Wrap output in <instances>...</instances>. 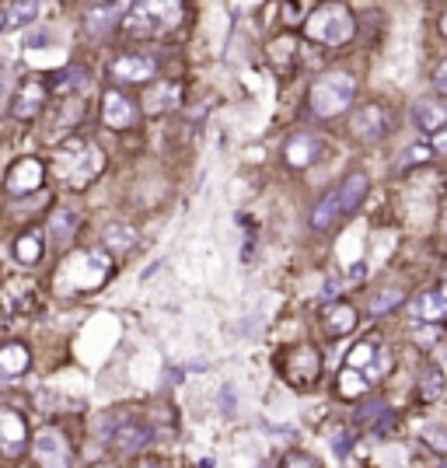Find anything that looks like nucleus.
<instances>
[{"mask_svg": "<svg viewBox=\"0 0 447 468\" xmlns=\"http://www.w3.org/2000/svg\"><path fill=\"white\" fill-rule=\"evenodd\" d=\"M106 168V154L98 151V144L74 136L56 151V179L70 189H84L88 183H95Z\"/></svg>", "mask_w": 447, "mask_h": 468, "instance_id": "nucleus-1", "label": "nucleus"}, {"mask_svg": "<svg viewBox=\"0 0 447 468\" xmlns=\"http://www.w3.org/2000/svg\"><path fill=\"white\" fill-rule=\"evenodd\" d=\"M368 192H370L368 172H349L332 192L321 196V203H318L315 213H312V228H318V231H321V228H332L340 217L360 210V203L368 200Z\"/></svg>", "mask_w": 447, "mask_h": 468, "instance_id": "nucleus-2", "label": "nucleus"}, {"mask_svg": "<svg viewBox=\"0 0 447 468\" xmlns=\"http://www.w3.org/2000/svg\"><path fill=\"white\" fill-rule=\"evenodd\" d=\"M353 95H357V78L349 70H329L312 84L308 102L318 119H336L353 105Z\"/></svg>", "mask_w": 447, "mask_h": 468, "instance_id": "nucleus-3", "label": "nucleus"}, {"mask_svg": "<svg viewBox=\"0 0 447 468\" xmlns=\"http://www.w3.org/2000/svg\"><path fill=\"white\" fill-rule=\"evenodd\" d=\"M308 28V39H315L321 46H346L357 32V22H353V11L342 7V4H325V7H315L312 18L304 22Z\"/></svg>", "mask_w": 447, "mask_h": 468, "instance_id": "nucleus-4", "label": "nucleus"}, {"mask_svg": "<svg viewBox=\"0 0 447 468\" xmlns=\"http://www.w3.org/2000/svg\"><path fill=\"white\" fill-rule=\"evenodd\" d=\"M179 18H182V7L179 4L151 0V4L130 7V18L123 25H126V35H133V39H154V35L172 32V28L179 25Z\"/></svg>", "mask_w": 447, "mask_h": 468, "instance_id": "nucleus-5", "label": "nucleus"}, {"mask_svg": "<svg viewBox=\"0 0 447 468\" xmlns=\"http://www.w3.org/2000/svg\"><path fill=\"white\" fill-rule=\"evenodd\" d=\"M112 273V259L102 252H80L63 266V286L67 290H95L102 286Z\"/></svg>", "mask_w": 447, "mask_h": 468, "instance_id": "nucleus-6", "label": "nucleus"}, {"mask_svg": "<svg viewBox=\"0 0 447 468\" xmlns=\"http://www.w3.org/2000/svg\"><path fill=\"white\" fill-rule=\"evenodd\" d=\"M32 458H35V465H42V468H70L74 447H70L63 430L42 426V430L35 434V441H32Z\"/></svg>", "mask_w": 447, "mask_h": 468, "instance_id": "nucleus-7", "label": "nucleus"}, {"mask_svg": "<svg viewBox=\"0 0 447 468\" xmlns=\"http://www.w3.org/2000/svg\"><path fill=\"white\" fill-rule=\"evenodd\" d=\"M388 130H392V116H388V108H381V105H360V108L353 112V119H349V133H353L360 144H377Z\"/></svg>", "mask_w": 447, "mask_h": 468, "instance_id": "nucleus-8", "label": "nucleus"}, {"mask_svg": "<svg viewBox=\"0 0 447 468\" xmlns=\"http://www.w3.org/2000/svg\"><path fill=\"white\" fill-rule=\"evenodd\" d=\"M284 374H287L290 385H312L318 381V374H321V357H318L315 346H297V350H290L287 357H284Z\"/></svg>", "mask_w": 447, "mask_h": 468, "instance_id": "nucleus-9", "label": "nucleus"}, {"mask_svg": "<svg viewBox=\"0 0 447 468\" xmlns=\"http://www.w3.org/2000/svg\"><path fill=\"white\" fill-rule=\"evenodd\" d=\"M346 367L360 370L370 385H374V381H381V378L392 370V357H388L377 342H360V346H353V353H349Z\"/></svg>", "mask_w": 447, "mask_h": 468, "instance_id": "nucleus-10", "label": "nucleus"}, {"mask_svg": "<svg viewBox=\"0 0 447 468\" xmlns=\"http://www.w3.org/2000/svg\"><path fill=\"white\" fill-rule=\"evenodd\" d=\"M154 74H158V60L147 56V52H126V56L112 60V78L116 80L140 84V80H151Z\"/></svg>", "mask_w": 447, "mask_h": 468, "instance_id": "nucleus-11", "label": "nucleus"}, {"mask_svg": "<svg viewBox=\"0 0 447 468\" xmlns=\"http://www.w3.org/2000/svg\"><path fill=\"white\" fill-rule=\"evenodd\" d=\"M102 119H106L112 130H130L133 123L140 119V108L123 91H106V98H102Z\"/></svg>", "mask_w": 447, "mask_h": 468, "instance_id": "nucleus-12", "label": "nucleus"}, {"mask_svg": "<svg viewBox=\"0 0 447 468\" xmlns=\"http://www.w3.org/2000/svg\"><path fill=\"white\" fill-rule=\"evenodd\" d=\"M123 14H130V7H126V4H95V7H88V11H84V28H88L91 35L106 39L108 32L119 25V22H126Z\"/></svg>", "mask_w": 447, "mask_h": 468, "instance_id": "nucleus-13", "label": "nucleus"}, {"mask_svg": "<svg viewBox=\"0 0 447 468\" xmlns=\"http://www.w3.org/2000/svg\"><path fill=\"white\" fill-rule=\"evenodd\" d=\"M409 314L420 318V322H441V318H447V280L441 286H433V290H423L420 297H413Z\"/></svg>", "mask_w": 447, "mask_h": 468, "instance_id": "nucleus-14", "label": "nucleus"}, {"mask_svg": "<svg viewBox=\"0 0 447 468\" xmlns=\"http://www.w3.org/2000/svg\"><path fill=\"white\" fill-rule=\"evenodd\" d=\"M46 98H50L46 84L42 80H28L25 88L14 95V102H11V116L14 119H35L46 108Z\"/></svg>", "mask_w": 447, "mask_h": 468, "instance_id": "nucleus-15", "label": "nucleus"}, {"mask_svg": "<svg viewBox=\"0 0 447 468\" xmlns=\"http://www.w3.org/2000/svg\"><path fill=\"white\" fill-rule=\"evenodd\" d=\"M108 444L119 451V454H136L140 447H147L151 444V426L147 423H140L136 417H130L112 437H108Z\"/></svg>", "mask_w": 447, "mask_h": 468, "instance_id": "nucleus-16", "label": "nucleus"}, {"mask_svg": "<svg viewBox=\"0 0 447 468\" xmlns=\"http://www.w3.org/2000/svg\"><path fill=\"white\" fill-rule=\"evenodd\" d=\"M4 185H7V192H14V196L39 189V185H42V164H39L35 157H22V161H14V168L7 172Z\"/></svg>", "mask_w": 447, "mask_h": 468, "instance_id": "nucleus-17", "label": "nucleus"}, {"mask_svg": "<svg viewBox=\"0 0 447 468\" xmlns=\"http://www.w3.org/2000/svg\"><path fill=\"white\" fill-rule=\"evenodd\" d=\"M321 325H325V332L332 339L349 336V332L357 329V308L346 304V301H332V304H325V312H321Z\"/></svg>", "mask_w": 447, "mask_h": 468, "instance_id": "nucleus-18", "label": "nucleus"}, {"mask_svg": "<svg viewBox=\"0 0 447 468\" xmlns=\"http://www.w3.org/2000/svg\"><path fill=\"white\" fill-rule=\"evenodd\" d=\"M28 444V426L25 419L18 417L14 409H0V447L7 454H18Z\"/></svg>", "mask_w": 447, "mask_h": 468, "instance_id": "nucleus-19", "label": "nucleus"}, {"mask_svg": "<svg viewBox=\"0 0 447 468\" xmlns=\"http://www.w3.org/2000/svg\"><path fill=\"white\" fill-rule=\"evenodd\" d=\"M318 154H321V144H318V136H312V133H293L287 140V147H284V157H287L293 168H308Z\"/></svg>", "mask_w": 447, "mask_h": 468, "instance_id": "nucleus-20", "label": "nucleus"}, {"mask_svg": "<svg viewBox=\"0 0 447 468\" xmlns=\"http://www.w3.org/2000/svg\"><path fill=\"white\" fill-rule=\"evenodd\" d=\"M179 98H182L179 84H175V80H161V84H154V88L144 95V112H147V116H161V112L175 108Z\"/></svg>", "mask_w": 447, "mask_h": 468, "instance_id": "nucleus-21", "label": "nucleus"}, {"mask_svg": "<svg viewBox=\"0 0 447 468\" xmlns=\"http://www.w3.org/2000/svg\"><path fill=\"white\" fill-rule=\"evenodd\" d=\"M413 119L423 133L437 136V133H447V108L441 102H416L413 108Z\"/></svg>", "mask_w": 447, "mask_h": 468, "instance_id": "nucleus-22", "label": "nucleus"}, {"mask_svg": "<svg viewBox=\"0 0 447 468\" xmlns=\"http://www.w3.org/2000/svg\"><path fill=\"white\" fill-rule=\"evenodd\" d=\"M357 423L374 430V434H385V430L392 426V409H388L385 402H368V406L357 409Z\"/></svg>", "mask_w": 447, "mask_h": 468, "instance_id": "nucleus-23", "label": "nucleus"}, {"mask_svg": "<svg viewBox=\"0 0 447 468\" xmlns=\"http://www.w3.org/2000/svg\"><path fill=\"white\" fill-rule=\"evenodd\" d=\"M28 346H22V342H11V346H4L0 350V374L4 378H18V374H25L28 370Z\"/></svg>", "mask_w": 447, "mask_h": 468, "instance_id": "nucleus-24", "label": "nucleus"}, {"mask_svg": "<svg viewBox=\"0 0 447 468\" xmlns=\"http://www.w3.org/2000/svg\"><path fill=\"white\" fill-rule=\"evenodd\" d=\"M433 157H437V147H433V144H413V147H405V151L398 154L395 172H413V168H420V164H430Z\"/></svg>", "mask_w": 447, "mask_h": 468, "instance_id": "nucleus-25", "label": "nucleus"}, {"mask_svg": "<svg viewBox=\"0 0 447 468\" xmlns=\"http://www.w3.org/2000/svg\"><path fill=\"white\" fill-rule=\"evenodd\" d=\"M14 259L22 266H32V262L42 259V231H25L18 241H14Z\"/></svg>", "mask_w": 447, "mask_h": 468, "instance_id": "nucleus-26", "label": "nucleus"}, {"mask_svg": "<svg viewBox=\"0 0 447 468\" xmlns=\"http://www.w3.org/2000/svg\"><path fill=\"white\" fill-rule=\"evenodd\" d=\"M88 88H91V78L80 67H67L56 80V95H84Z\"/></svg>", "mask_w": 447, "mask_h": 468, "instance_id": "nucleus-27", "label": "nucleus"}, {"mask_svg": "<svg viewBox=\"0 0 447 468\" xmlns=\"http://www.w3.org/2000/svg\"><path fill=\"white\" fill-rule=\"evenodd\" d=\"M441 395H444V370L433 364L420 374V398L423 402H433V398H441Z\"/></svg>", "mask_w": 447, "mask_h": 468, "instance_id": "nucleus-28", "label": "nucleus"}, {"mask_svg": "<svg viewBox=\"0 0 447 468\" xmlns=\"http://www.w3.org/2000/svg\"><path fill=\"white\" fill-rule=\"evenodd\" d=\"M368 388H370V381L360 374V370L342 367V374H340V395L342 398H357V395H364Z\"/></svg>", "mask_w": 447, "mask_h": 468, "instance_id": "nucleus-29", "label": "nucleus"}, {"mask_svg": "<svg viewBox=\"0 0 447 468\" xmlns=\"http://www.w3.org/2000/svg\"><path fill=\"white\" fill-rule=\"evenodd\" d=\"M4 11H7V25H32L35 14H39V4L22 0V4H11V7H4Z\"/></svg>", "mask_w": 447, "mask_h": 468, "instance_id": "nucleus-30", "label": "nucleus"}, {"mask_svg": "<svg viewBox=\"0 0 447 468\" xmlns=\"http://www.w3.org/2000/svg\"><path fill=\"white\" fill-rule=\"evenodd\" d=\"M106 241L112 245V248L126 252V248H133V241H136V231H133V228H126V224H108V228H106Z\"/></svg>", "mask_w": 447, "mask_h": 468, "instance_id": "nucleus-31", "label": "nucleus"}, {"mask_svg": "<svg viewBox=\"0 0 447 468\" xmlns=\"http://www.w3.org/2000/svg\"><path fill=\"white\" fill-rule=\"evenodd\" d=\"M74 210H56L53 220H50V231L56 234V241H67L70 238V231H74Z\"/></svg>", "mask_w": 447, "mask_h": 468, "instance_id": "nucleus-32", "label": "nucleus"}, {"mask_svg": "<svg viewBox=\"0 0 447 468\" xmlns=\"http://www.w3.org/2000/svg\"><path fill=\"white\" fill-rule=\"evenodd\" d=\"M398 304H402V290H385V294H377V297L370 301V312L385 314V312H392V308H398Z\"/></svg>", "mask_w": 447, "mask_h": 468, "instance_id": "nucleus-33", "label": "nucleus"}, {"mask_svg": "<svg viewBox=\"0 0 447 468\" xmlns=\"http://www.w3.org/2000/svg\"><path fill=\"white\" fill-rule=\"evenodd\" d=\"M280 468H321V465H318V458H312L308 451H290L287 458L280 462Z\"/></svg>", "mask_w": 447, "mask_h": 468, "instance_id": "nucleus-34", "label": "nucleus"}, {"mask_svg": "<svg viewBox=\"0 0 447 468\" xmlns=\"http://www.w3.org/2000/svg\"><path fill=\"white\" fill-rule=\"evenodd\" d=\"M433 88H437L441 95H447V60H441L437 70H433Z\"/></svg>", "mask_w": 447, "mask_h": 468, "instance_id": "nucleus-35", "label": "nucleus"}, {"mask_svg": "<svg viewBox=\"0 0 447 468\" xmlns=\"http://www.w3.org/2000/svg\"><path fill=\"white\" fill-rule=\"evenodd\" d=\"M284 14H287V22H301V14H308V7L304 4H284Z\"/></svg>", "mask_w": 447, "mask_h": 468, "instance_id": "nucleus-36", "label": "nucleus"}, {"mask_svg": "<svg viewBox=\"0 0 447 468\" xmlns=\"http://www.w3.org/2000/svg\"><path fill=\"white\" fill-rule=\"evenodd\" d=\"M441 32H444V35H447V11H444V14H441Z\"/></svg>", "mask_w": 447, "mask_h": 468, "instance_id": "nucleus-37", "label": "nucleus"}, {"mask_svg": "<svg viewBox=\"0 0 447 468\" xmlns=\"http://www.w3.org/2000/svg\"><path fill=\"white\" fill-rule=\"evenodd\" d=\"M4 91H7V80H4V74H0V98H4Z\"/></svg>", "mask_w": 447, "mask_h": 468, "instance_id": "nucleus-38", "label": "nucleus"}, {"mask_svg": "<svg viewBox=\"0 0 447 468\" xmlns=\"http://www.w3.org/2000/svg\"><path fill=\"white\" fill-rule=\"evenodd\" d=\"M140 468H161V462H144Z\"/></svg>", "mask_w": 447, "mask_h": 468, "instance_id": "nucleus-39", "label": "nucleus"}, {"mask_svg": "<svg viewBox=\"0 0 447 468\" xmlns=\"http://www.w3.org/2000/svg\"><path fill=\"white\" fill-rule=\"evenodd\" d=\"M7 25V11H0V28Z\"/></svg>", "mask_w": 447, "mask_h": 468, "instance_id": "nucleus-40", "label": "nucleus"}, {"mask_svg": "<svg viewBox=\"0 0 447 468\" xmlns=\"http://www.w3.org/2000/svg\"><path fill=\"white\" fill-rule=\"evenodd\" d=\"M91 468H116V465H108V462H102V465H91Z\"/></svg>", "mask_w": 447, "mask_h": 468, "instance_id": "nucleus-41", "label": "nucleus"}, {"mask_svg": "<svg viewBox=\"0 0 447 468\" xmlns=\"http://www.w3.org/2000/svg\"><path fill=\"white\" fill-rule=\"evenodd\" d=\"M441 468H447V462H444V465H441Z\"/></svg>", "mask_w": 447, "mask_h": 468, "instance_id": "nucleus-42", "label": "nucleus"}]
</instances>
